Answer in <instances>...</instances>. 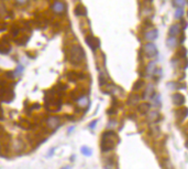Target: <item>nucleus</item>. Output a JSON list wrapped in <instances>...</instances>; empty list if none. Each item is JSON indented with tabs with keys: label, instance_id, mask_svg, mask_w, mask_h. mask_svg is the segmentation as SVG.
<instances>
[{
	"label": "nucleus",
	"instance_id": "nucleus-25",
	"mask_svg": "<svg viewBox=\"0 0 188 169\" xmlns=\"http://www.w3.org/2000/svg\"><path fill=\"white\" fill-rule=\"evenodd\" d=\"M170 85H173V86H170V88H173V90H179L180 88V84L179 83H175V82H173V83H168Z\"/></svg>",
	"mask_w": 188,
	"mask_h": 169
},
{
	"label": "nucleus",
	"instance_id": "nucleus-7",
	"mask_svg": "<svg viewBox=\"0 0 188 169\" xmlns=\"http://www.w3.org/2000/svg\"><path fill=\"white\" fill-rule=\"evenodd\" d=\"M155 94V87L153 84H148V85L145 86V90H144L143 92V96H142V99H145V101H148V99H152V96Z\"/></svg>",
	"mask_w": 188,
	"mask_h": 169
},
{
	"label": "nucleus",
	"instance_id": "nucleus-17",
	"mask_svg": "<svg viewBox=\"0 0 188 169\" xmlns=\"http://www.w3.org/2000/svg\"><path fill=\"white\" fill-rule=\"evenodd\" d=\"M140 99H141V97H140L138 94H132V95H130V97H129L128 104L129 105H137V104H139Z\"/></svg>",
	"mask_w": 188,
	"mask_h": 169
},
{
	"label": "nucleus",
	"instance_id": "nucleus-24",
	"mask_svg": "<svg viewBox=\"0 0 188 169\" xmlns=\"http://www.w3.org/2000/svg\"><path fill=\"white\" fill-rule=\"evenodd\" d=\"M81 153H83L85 156H90L92 154V151L90 150L88 147H81Z\"/></svg>",
	"mask_w": 188,
	"mask_h": 169
},
{
	"label": "nucleus",
	"instance_id": "nucleus-1",
	"mask_svg": "<svg viewBox=\"0 0 188 169\" xmlns=\"http://www.w3.org/2000/svg\"><path fill=\"white\" fill-rule=\"evenodd\" d=\"M117 140H118V136H117L116 132L110 129V131H107L102 134V139H101V150L103 153H107V151H110L116 147Z\"/></svg>",
	"mask_w": 188,
	"mask_h": 169
},
{
	"label": "nucleus",
	"instance_id": "nucleus-9",
	"mask_svg": "<svg viewBox=\"0 0 188 169\" xmlns=\"http://www.w3.org/2000/svg\"><path fill=\"white\" fill-rule=\"evenodd\" d=\"M86 41H87V44L90 47V49L96 50L97 48H99V40L95 38L94 36H91V34H89V36L86 38Z\"/></svg>",
	"mask_w": 188,
	"mask_h": 169
},
{
	"label": "nucleus",
	"instance_id": "nucleus-13",
	"mask_svg": "<svg viewBox=\"0 0 188 169\" xmlns=\"http://www.w3.org/2000/svg\"><path fill=\"white\" fill-rule=\"evenodd\" d=\"M151 101H152L151 106H154L155 108L162 107V101H161V95L159 94H156V93H155V94L152 96V99H151Z\"/></svg>",
	"mask_w": 188,
	"mask_h": 169
},
{
	"label": "nucleus",
	"instance_id": "nucleus-6",
	"mask_svg": "<svg viewBox=\"0 0 188 169\" xmlns=\"http://www.w3.org/2000/svg\"><path fill=\"white\" fill-rule=\"evenodd\" d=\"M172 102L175 106H178V107H183L184 104L186 102V99L181 93H174L172 95Z\"/></svg>",
	"mask_w": 188,
	"mask_h": 169
},
{
	"label": "nucleus",
	"instance_id": "nucleus-28",
	"mask_svg": "<svg viewBox=\"0 0 188 169\" xmlns=\"http://www.w3.org/2000/svg\"><path fill=\"white\" fill-rule=\"evenodd\" d=\"M185 146H186V148L188 149V138H187V140H186V143H185Z\"/></svg>",
	"mask_w": 188,
	"mask_h": 169
},
{
	"label": "nucleus",
	"instance_id": "nucleus-5",
	"mask_svg": "<svg viewBox=\"0 0 188 169\" xmlns=\"http://www.w3.org/2000/svg\"><path fill=\"white\" fill-rule=\"evenodd\" d=\"M11 148H12V150L16 151V153H21V151H23L25 148H27V144H25L24 140L20 139V138H17V139L12 140Z\"/></svg>",
	"mask_w": 188,
	"mask_h": 169
},
{
	"label": "nucleus",
	"instance_id": "nucleus-19",
	"mask_svg": "<svg viewBox=\"0 0 188 169\" xmlns=\"http://www.w3.org/2000/svg\"><path fill=\"white\" fill-rule=\"evenodd\" d=\"M75 14H76V16H85L86 14V9L84 6L79 5L76 7V9H75Z\"/></svg>",
	"mask_w": 188,
	"mask_h": 169
},
{
	"label": "nucleus",
	"instance_id": "nucleus-21",
	"mask_svg": "<svg viewBox=\"0 0 188 169\" xmlns=\"http://www.w3.org/2000/svg\"><path fill=\"white\" fill-rule=\"evenodd\" d=\"M144 85H145V83H144L143 80H139V81H137L134 83V86H133V91L140 90V88H141L142 86H144Z\"/></svg>",
	"mask_w": 188,
	"mask_h": 169
},
{
	"label": "nucleus",
	"instance_id": "nucleus-15",
	"mask_svg": "<svg viewBox=\"0 0 188 169\" xmlns=\"http://www.w3.org/2000/svg\"><path fill=\"white\" fill-rule=\"evenodd\" d=\"M155 65H156V63H155L154 61L150 62V63L148 64V66H146V69H145L146 74L150 75V76L154 75L155 74V71H156V69H155Z\"/></svg>",
	"mask_w": 188,
	"mask_h": 169
},
{
	"label": "nucleus",
	"instance_id": "nucleus-14",
	"mask_svg": "<svg viewBox=\"0 0 188 169\" xmlns=\"http://www.w3.org/2000/svg\"><path fill=\"white\" fill-rule=\"evenodd\" d=\"M168 33H170V37H176L178 36L179 33H180V25H173L172 27L170 28V31H168Z\"/></svg>",
	"mask_w": 188,
	"mask_h": 169
},
{
	"label": "nucleus",
	"instance_id": "nucleus-10",
	"mask_svg": "<svg viewBox=\"0 0 188 169\" xmlns=\"http://www.w3.org/2000/svg\"><path fill=\"white\" fill-rule=\"evenodd\" d=\"M76 102H77L78 107L83 108V110L86 107H88V105H89V99H88L87 95H81V96L76 99Z\"/></svg>",
	"mask_w": 188,
	"mask_h": 169
},
{
	"label": "nucleus",
	"instance_id": "nucleus-4",
	"mask_svg": "<svg viewBox=\"0 0 188 169\" xmlns=\"http://www.w3.org/2000/svg\"><path fill=\"white\" fill-rule=\"evenodd\" d=\"M144 54H145L148 58H154V56L157 55V48L156 45L154 44L153 42H148L144 44Z\"/></svg>",
	"mask_w": 188,
	"mask_h": 169
},
{
	"label": "nucleus",
	"instance_id": "nucleus-8",
	"mask_svg": "<svg viewBox=\"0 0 188 169\" xmlns=\"http://www.w3.org/2000/svg\"><path fill=\"white\" fill-rule=\"evenodd\" d=\"M148 122L149 123H157L161 118V114H159V110H150L148 113Z\"/></svg>",
	"mask_w": 188,
	"mask_h": 169
},
{
	"label": "nucleus",
	"instance_id": "nucleus-2",
	"mask_svg": "<svg viewBox=\"0 0 188 169\" xmlns=\"http://www.w3.org/2000/svg\"><path fill=\"white\" fill-rule=\"evenodd\" d=\"M85 60V53L78 44H73L70 50V61L73 65H78Z\"/></svg>",
	"mask_w": 188,
	"mask_h": 169
},
{
	"label": "nucleus",
	"instance_id": "nucleus-16",
	"mask_svg": "<svg viewBox=\"0 0 188 169\" xmlns=\"http://www.w3.org/2000/svg\"><path fill=\"white\" fill-rule=\"evenodd\" d=\"M166 44H167V47L170 48V49H174V48H176L177 44H178V41H177V39L175 38V37H170V38H167V40H166Z\"/></svg>",
	"mask_w": 188,
	"mask_h": 169
},
{
	"label": "nucleus",
	"instance_id": "nucleus-26",
	"mask_svg": "<svg viewBox=\"0 0 188 169\" xmlns=\"http://www.w3.org/2000/svg\"><path fill=\"white\" fill-rule=\"evenodd\" d=\"M17 3H20V5H24V3H28V0H17Z\"/></svg>",
	"mask_w": 188,
	"mask_h": 169
},
{
	"label": "nucleus",
	"instance_id": "nucleus-22",
	"mask_svg": "<svg viewBox=\"0 0 188 169\" xmlns=\"http://www.w3.org/2000/svg\"><path fill=\"white\" fill-rule=\"evenodd\" d=\"M10 50V47L8 44H6V43H1L0 44V52L1 53H8Z\"/></svg>",
	"mask_w": 188,
	"mask_h": 169
},
{
	"label": "nucleus",
	"instance_id": "nucleus-18",
	"mask_svg": "<svg viewBox=\"0 0 188 169\" xmlns=\"http://www.w3.org/2000/svg\"><path fill=\"white\" fill-rule=\"evenodd\" d=\"M53 10L55 12H57V14H60V12L65 10V7H64V5L62 3H55L53 5Z\"/></svg>",
	"mask_w": 188,
	"mask_h": 169
},
{
	"label": "nucleus",
	"instance_id": "nucleus-23",
	"mask_svg": "<svg viewBox=\"0 0 188 169\" xmlns=\"http://www.w3.org/2000/svg\"><path fill=\"white\" fill-rule=\"evenodd\" d=\"M184 14V9L183 8H177L176 12H175V18L176 19H180Z\"/></svg>",
	"mask_w": 188,
	"mask_h": 169
},
{
	"label": "nucleus",
	"instance_id": "nucleus-3",
	"mask_svg": "<svg viewBox=\"0 0 188 169\" xmlns=\"http://www.w3.org/2000/svg\"><path fill=\"white\" fill-rule=\"evenodd\" d=\"M62 124V120H60V116L57 115H51L45 120V126H46V129H56L60 125Z\"/></svg>",
	"mask_w": 188,
	"mask_h": 169
},
{
	"label": "nucleus",
	"instance_id": "nucleus-12",
	"mask_svg": "<svg viewBox=\"0 0 188 169\" xmlns=\"http://www.w3.org/2000/svg\"><path fill=\"white\" fill-rule=\"evenodd\" d=\"M150 110H151V104L148 103V102L139 104V106H138V110H139V113H141L142 115L148 114V113L150 112Z\"/></svg>",
	"mask_w": 188,
	"mask_h": 169
},
{
	"label": "nucleus",
	"instance_id": "nucleus-11",
	"mask_svg": "<svg viewBox=\"0 0 188 169\" xmlns=\"http://www.w3.org/2000/svg\"><path fill=\"white\" fill-rule=\"evenodd\" d=\"M157 37H159V31H157L156 29H152L150 30V31L145 32V34H144V38H145V40L148 41H154L157 39Z\"/></svg>",
	"mask_w": 188,
	"mask_h": 169
},
{
	"label": "nucleus",
	"instance_id": "nucleus-27",
	"mask_svg": "<svg viewBox=\"0 0 188 169\" xmlns=\"http://www.w3.org/2000/svg\"><path fill=\"white\" fill-rule=\"evenodd\" d=\"M96 124H97V121H94V122H92L91 124L89 125V127H90V128H94V127H95V125H96Z\"/></svg>",
	"mask_w": 188,
	"mask_h": 169
},
{
	"label": "nucleus",
	"instance_id": "nucleus-20",
	"mask_svg": "<svg viewBox=\"0 0 188 169\" xmlns=\"http://www.w3.org/2000/svg\"><path fill=\"white\" fill-rule=\"evenodd\" d=\"M172 3L176 8H183L186 3V0H172Z\"/></svg>",
	"mask_w": 188,
	"mask_h": 169
}]
</instances>
